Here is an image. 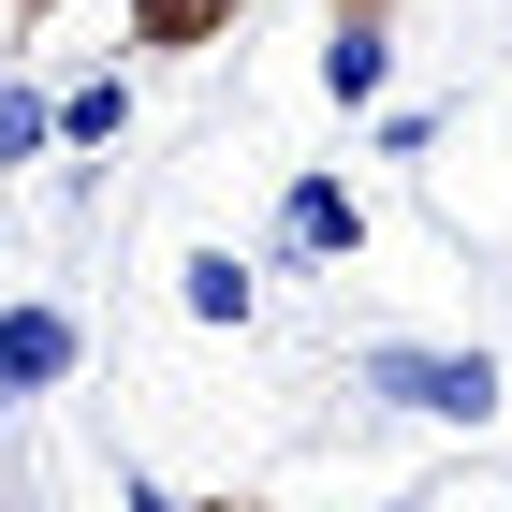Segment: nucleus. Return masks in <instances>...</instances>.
I'll return each instance as SVG.
<instances>
[{"label": "nucleus", "instance_id": "f257e3e1", "mask_svg": "<svg viewBox=\"0 0 512 512\" xmlns=\"http://www.w3.org/2000/svg\"><path fill=\"white\" fill-rule=\"evenodd\" d=\"M352 395L366 410H410V425H498L512 410V366L483 352V337H366L352 352Z\"/></svg>", "mask_w": 512, "mask_h": 512}, {"label": "nucleus", "instance_id": "f03ea898", "mask_svg": "<svg viewBox=\"0 0 512 512\" xmlns=\"http://www.w3.org/2000/svg\"><path fill=\"white\" fill-rule=\"evenodd\" d=\"M264 249H278V264H366V191L337 176V161H293V176H278Z\"/></svg>", "mask_w": 512, "mask_h": 512}, {"label": "nucleus", "instance_id": "7ed1b4c3", "mask_svg": "<svg viewBox=\"0 0 512 512\" xmlns=\"http://www.w3.org/2000/svg\"><path fill=\"white\" fill-rule=\"evenodd\" d=\"M322 103L337 118H381L395 103V0H337L322 15Z\"/></svg>", "mask_w": 512, "mask_h": 512}, {"label": "nucleus", "instance_id": "20e7f679", "mask_svg": "<svg viewBox=\"0 0 512 512\" xmlns=\"http://www.w3.org/2000/svg\"><path fill=\"white\" fill-rule=\"evenodd\" d=\"M88 366V322L59 308V293H15V308H0V381H15V410H30V395H59Z\"/></svg>", "mask_w": 512, "mask_h": 512}, {"label": "nucleus", "instance_id": "39448f33", "mask_svg": "<svg viewBox=\"0 0 512 512\" xmlns=\"http://www.w3.org/2000/svg\"><path fill=\"white\" fill-rule=\"evenodd\" d=\"M176 308L205 322V337H249V322H264V264H249V249H176Z\"/></svg>", "mask_w": 512, "mask_h": 512}, {"label": "nucleus", "instance_id": "423d86ee", "mask_svg": "<svg viewBox=\"0 0 512 512\" xmlns=\"http://www.w3.org/2000/svg\"><path fill=\"white\" fill-rule=\"evenodd\" d=\"M118 44L132 59H205V44H235V0H118Z\"/></svg>", "mask_w": 512, "mask_h": 512}, {"label": "nucleus", "instance_id": "0eeeda50", "mask_svg": "<svg viewBox=\"0 0 512 512\" xmlns=\"http://www.w3.org/2000/svg\"><path fill=\"white\" fill-rule=\"evenodd\" d=\"M30 161H59V88H30L0 59V176H30Z\"/></svg>", "mask_w": 512, "mask_h": 512}, {"label": "nucleus", "instance_id": "6e6552de", "mask_svg": "<svg viewBox=\"0 0 512 512\" xmlns=\"http://www.w3.org/2000/svg\"><path fill=\"white\" fill-rule=\"evenodd\" d=\"M132 132V74H74L59 88V147H118Z\"/></svg>", "mask_w": 512, "mask_h": 512}, {"label": "nucleus", "instance_id": "1a4fd4ad", "mask_svg": "<svg viewBox=\"0 0 512 512\" xmlns=\"http://www.w3.org/2000/svg\"><path fill=\"white\" fill-rule=\"evenodd\" d=\"M439 147V103H381V161H425Z\"/></svg>", "mask_w": 512, "mask_h": 512}, {"label": "nucleus", "instance_id": "9d476101", "mask_svg": "<svg viewBox=\"0 0 512 512\" xmlns=\"http://www.w3.org/2000/svg\"><path fill=\"white\" fill-rule=\"evenodd\" d=\"M118 512H205V498H176V483H147V469H132V483H118Z\"/></svg>", "mask_w": 512, "mask_h": 512}, {"label": "nucleus", "instance_id": "9b49d317", "mask_svg": "<svg viewBox=\"0 0 512 512\" xmlns=\"http://www.w3.org/2000/svg\"><path fill=\"white\" fill-rule=\"evenodd\" d=\"M0 15H59V0H0Z\"/></svg>", "mask_w": 512, "mask_h": 512}, {"label": "nucleus", "instance_id": "f8f14e48", "mask_svg": "<svg viewBox=\"0 0 512 512\" xmlns=\"http://www.w3.org/2000/svg\"><path fill=\"white\" fill-rule=\"evenodd\" d=\"M205 512H264V498H205Z\"/></svg>", "mask_w": 512, "mask_h": 512}, {"label": "nucleus", "instance_id": "ddd939ff", "mask_svg": "<svg viewBox=\"0 0 512 512\" xmlns=\"http://www.w3.org/2000/svg\"><path fill=\"white\" fill-rule=\"evenodd\" d=\"M0 425H15V381H0Z\"/></svg>", "mask_w": 512, "mask_h": 512}]
</instances>
